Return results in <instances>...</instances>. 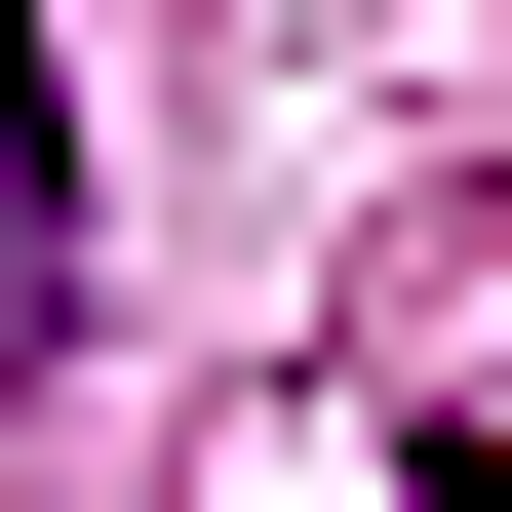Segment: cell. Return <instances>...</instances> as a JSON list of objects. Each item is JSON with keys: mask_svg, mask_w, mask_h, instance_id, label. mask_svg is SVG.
Here are the masks:
<instances>
[{"mask_svg": "<svg viewBox=\"0 0 512 512\" xmlns=\"http://www.w3.org/2000/svg\"><path fill=\"white\" fill-rule=\"evenodd\" d=\"M40 316H79V79H40V0H0V394H40Z\"/></svg>", "mask_w": 512, "mask_h": 512, "instance_id": "obj_1", "label": "cell"}, {"mask_svg": "<svg viewBox=\"0 0 512 512\" xmlns=\"http://www.w3.org/2000/svg\"><path fill=\"white\" fill-rule=\"evenodd\" d=\"M394 512H512V473H473V434H394Z\"/></svg>", "mask_w": 512, "mask_h": 512, "instance_id": "obj_2", "label": "cell"}]
</instances>
